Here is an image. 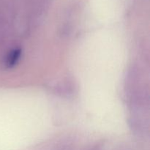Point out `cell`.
I'll return each mask as SVG.
<instances>
[{"instance_id": "obj_1", "label": "cell", "mask_w": 150, "mask_h": 150, "mask_svg": "<svg viewBox=\"0 0 150 150\" xmlns=\"http://www.w3.org/2000/svg\"><path fill=\"white\" fill-rule=\"evenodd\" d=\"M21 55V50L20 48L13 49V51H10L7 55V59H6L5 64L7 67L12 68V67H14L20 59Z\"/></svg>"}]
</instances>
